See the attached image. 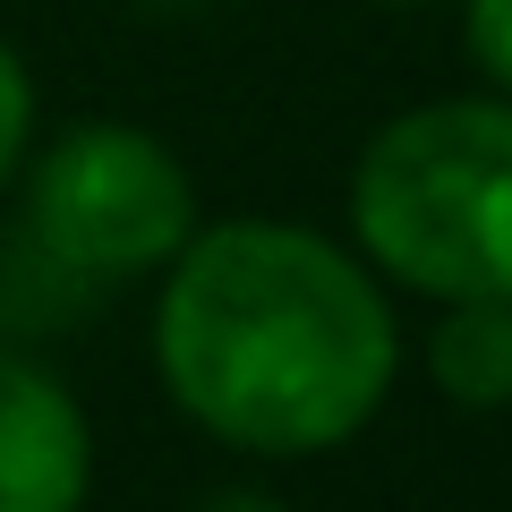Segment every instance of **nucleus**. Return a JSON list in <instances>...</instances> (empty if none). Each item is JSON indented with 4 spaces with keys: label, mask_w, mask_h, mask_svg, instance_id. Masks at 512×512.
Listing matches in <instances>:
<instances>
[{
    "label": "nucleus",
    "mask_w": 512,
    "mask_h": 512,
    "mask_svg": "<svg viewBox=\"0 0 512 512\" xmlns=\"http://www.w3.org/2000/svg\"><path fill=\"white\" fill-rule=\"evenodd\" d=\"M26 222H35L43 256L60 274L120 282V274H154V265L180 256V239L197 231V188L146 128L86 120L35 163Z\"/></svg>",
    "instance_id": "7ed1b4c3"
},
{
    "label": "nucleus",
    "mask_w": 512,
    "mask_h": 512,
    "mask_svg": "<svg viewBox=\"0 0 512 512\" xmlns=\"http://www.w3.org/2000/svg\"><path fill=\"white\" fill-rule=\"evenodd\" d=\"M171 402L239 453H325L393 384V308L299 222L188 231L154 316Z\"/></svg>",
    "instance_id": "f257e3e1"
},
{
    "label": "nucleus",
    "mask_w": 512,
    "mask_h": 512,
    "mask_svg": "<svg viewBox=\"0 0 512 512\" xmlns=\"http://www.w3.org/2000/svg\"><path fill=\"white\" fill-rule=\"evenodd\" d=\"M470 52H478V69L512 94V0H470Z\"/></svg>",
    "instance_id": "0eeeda50"
},
{
    "label": "nucleus",
    "mask_w": 512,
    "mask_h": 512,
    "mask_svg": "<svg viewBox=\"0 0 512 512\" xmlns=\"http://www.w3.org/2000/svg\"><path fill=\"white\" fill-rule=\"evenodd\" d=\"M94 478V436L69 384L0 350V512H77Z\"/></svg>",
    "instance_id": "20e7f679"
},
{
    "label": "nucleus",
    "mask_w": 512,
    "mask_h": 512,
    "mask_svg": "<svg viewBox=\"0 0 512 512\" xmlns=\"http://www.w3.org/2000/svg\"><path fill=\"white\" fill-rule=\"evenodd\" d=\"M26 128H35V86H26L18 52L0 43V180L18 171V146H26Z\"/></svg>",
    "instance_id": "423d86ee"
},
{
    "label": "nucleus",
    "mask_w": 512,
    "mask_h": 512,
    "mask_svg": "<svg viewBox=\"0 0 512 512\" xmlns=\"http://www.w3.org/2000/svg\"><path fill=\"white\" fill-rule=\"evenodd\" d=\"M188 512H282L274 495H256V487H214V495H197Z\"/></svg>",
    "instance_id": "6e6552de"
},
{
    "label": "nucleus",
    "mask_w": 512,
    "mask_h": 512,
    "mask_svg": "<svg viewBox=\"0 0 512 512\" xmlns=\"http://www.w3.org/2000/svg\"><path fill=\"white\" fill-rule=\"evenodd\" d=\"M359 248L427 299H512V103L384 120L350 180Z\"/></svg>",
    "instance_id": "f03ea898"
},
{
    "label": "nucleus",
    "mask_w": 512,
    "mask_h": 512,
    "mask_svg": "<svg viewBox=\"0 0 512 512\" xmlns=\"http://www.w3.org/2000/svg\"><path fill=\"white\" fill-rule=\"evenodd\" d=\"M444 325L427 333V367L461 410L512 402V299H444Z\"/></svg>",
    "instance_id": "39448f33"
}]
</instances>
